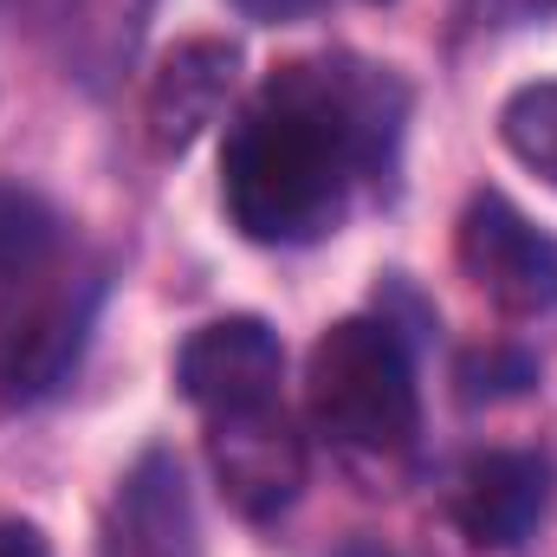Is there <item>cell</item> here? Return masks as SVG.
<instances>
[{
	"instance_id": "1",
	"label": "cell",
	"mask_w": 557,
	"mask_h": 557,
	"mask_svg": "<svg viewBox=\"0 0 557 557\" xmlns=\"http://www.w3.org/2000/svg\"><path fill=\"white\" fill-rule=\"evenodd\" d=\"M409 85L370 59H292L253 91L221 149V201L260 247H311L344 227L357 182L389 175Z\"/></svg>"
},
{
	"instance_id": "2",
	"label": "cell",
	"mask_w": 557,
	"mask_h": 557,
	"mask_svg": "<svg viewBox=\"0 0 557 557\" xmlns=\"http://www.w3.org/2000/svg\"><path fill=\"white\" fill-rule=\"evenodd\" d=\"M305 403L344 454H409L421 434V389L409 337L389 318H337L305 363Z\"/></svg>"
},
{
	"instance_id": "3",
	"label": "cell",
	"mask_w": 557,
	"mask_h": 557,
	"mask_svg": "<svg viewBox=\"0 0 557 557\" xmlns=\"http://www.w3.org/2000/svg\"><path fill=\"white\" fill-rule=\"evenodd\" d=\"M104 292H111L104 267L72 253H52L33 273L0 278V396L7 403H39L78 370L91 324L104 311Z\"/></svg>"
},
{
	"instance_id": "4",
	"label": "cell",
	"mask_w": 557,
	"mask_h": 557,
	"mask_svg": "<svg viewBox=\"0 0 557 557\" xmlns=\"http://www.w3.org/2000/svg\"><path fill=\"white\" fill-rule=\"evenodd\" d=\"M454 260H460V273L473 278V292L486 305H499L506 318H545V311H557V240L532 214H519L506 195H493V188H480L460 208Z\"/></svg>"
},
{
	"instance_id": "5",
	"label": "cell",
	"mask_w": 557,
	"mask_h": 557,
	"mask_svg": "<svg viewBox=\"0 0 557 557\" xmlns=\"http://www.w3.org/2000/svg\"><path fill=\"white\" fill-rule=\"evenodd\" d=\"M208 460H214V480H221L227 506L253 525L292 512L298 493H305V473H311L305 434L285 416V403L247 409V416H214L208 421Z\"/></svg>"
},
{
	"instance_id": "6",
	"label": "cell",
	"mask_w": 557,
	"mask_h": 557,
	"mask_svg": "<svg viewBox=\"0 0 557 557\" xmlns=\"http://www.w3.org/2000/svg\"><path fill=\"white\" fill-rule=\"evenodd\" d=\"M175 383L208 421L267 409L285 383V344L267 318H214L182 344Z\"/></svg>"
},
{
	"instance_id": "7",
	"label": "cell",
	"mask_w": 557,
	"mask_h": 557,
	"mask_svg": "<svg viewBox=\"0 0 557 557\" xmlns=\"http://www.w3.org/2000/svg\"><path fill=\"white\" fill-rule=\"evenodd\" d=\"M98 557H201V519H195V486L175 460V447H149L137 467L117 480Z\"/></svg>"
},
{
	"instance_id": "8",
	"label": "cell",
	"mask_w": 557,
	"mask_h": 557,
	"mask_svg": "<svg viewBox=\"0 0 557 557\" xmlns=\"http://www.w3.org/2000/svg\"><path fill=\"white\" fill-rule=\"evenodd\" d=\"M447 512L480 552H512L552 512V460L525 447H486L454 473Z\"/></svg>"
},
{
	"instance_id": "9",
	"label": "cell",
	"mask_w": 557,
	"mask_h": 557,
	"mask_svg": "<svg viewBox=\"0 0 557 557\" xmlns=\"http://www.w3.org/2000/svg\"><path fill=\"white\" fill-rule=\"evenodd\" d=\"M234 78H240V46H234V39H182V46L156 65L149 98H143L149 143H156L162 156L195 149V137L227 111Z\"/></svg>"
},
{
	"instance_id": "10",
	"label": "cell",
	"mask_w": 557,
	"mask_h": 557,
	"mask_svg": "<svg viewBox=\"0 0 557 557\" xmlns=\"http://www.w3.org/2000/svg\"><path fill=\"white\" fill-rule=\"evenodd\" d=\"M52 253H65V221L46 195L0 182V278H20L46 267Z\"/></svg>"
},
{
	"instance_id": "11",
	"label": "cell",
	"mask_w": 557,
	"mask_h": 557,
	"mask_svg": "<svg viewBox=\"0 0 557 557\" xmlns=\"http://www.w3.org/2000/svg\"><path fill=\"white\" fill-rule=\"evenodd\" d=\"M499 143L557 188V78H532L499 104Z\"/></svg>"
},
{
	"instance_id": "12",
	"label": "cell",
	"mask_w": 557,
	"mask_h": 557,
	"mask_svg": "<svg viewBox=\"0 0 557 557\" xmlns=\"http://www.w3.org/2000/svg\"><path fill=\"white\" fill-rule=\"evenodd\" d=\"M539 389V357L519 344H486L460 357V403H512Z\"/></svg>"
},
{
	"instance_id": "13",
	"label": "cell",
	"mask_w": 557,
	"mask_h": 557,
	"mask_svg": "<svg viewBox=\"0 0 557 557\" xmlns=\"http://www.w3.org/2000/svg\"><path fill=\"white\" fill-rule=\"evenodd\" d=\"M143 13H149V0H98V13L78 26L85 39H104V46H98V72H91V78H111V72L137 52Z\"/></svg>"
},
{
	"instance_id": "14",
	"label": "cell",
	"mask_w": 557,
	"mask_h": 557,
	"mask_svg": "<svg viewBox=\"0 0 557 557\" xmlns=\"http://www.w3.org/2000/svg\"><path fill=\"white\" fill-rule=\"evenodd\" d=\"M247 20H260V26H292V20H311L324 0H234Z\"/></svg>"
},
{
	"instance_id": "15",
	"label": "cell",
	"mask_w": 557,
	"mask_h": 557,
	"mask_svg": "<svg viewBox=\"0 0 557 557\" xmlns=\"http://www.w3.org/2000/svg\"><path fill=\"white\" fill-rule=\"evenodd\" d=\"M0 557H52V545L39 539V525H26V519H0Z\"/></svg>"
},
{
	"instance_id": "16",
	"label": "cell",
	"mask_w": 557,
	"mask_h": 557,
	"mask_svg": "<svg viewBox=\"0 0 557 557\" xmlns=\"http://www.w3.org/2000/svg\"><path fill=\"white\" fill-rule=\"evenodd\" d=\"M331 557H409V552H396V545H383V539H350V545H337Z\"/></svg>"
}]
</instances>
